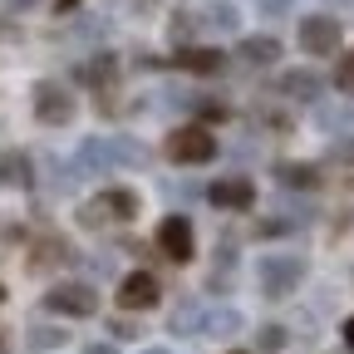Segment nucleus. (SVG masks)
<instances>
[{"label":"nucleus","mask_w":354,"mask_h":354,"mask_svg":"<svg viewBox=\"0 0 354 354\" xmlns=\"http://www.w3.org/2000/svg\"><path fill=\"white\" fill-rule=\"evenodd\" d=\"M256 281H261V295H266V300L295 295L300 281H305V256H295V251H271V256H261V261H256Z\"/></svg>","instance_id":"f257e3e1"},{"label":"nucleus","mask_w":354,"mask_h":354,"mask_svg":"<svg viewBox=\"0 0 354 354\" xmlns=\"http://www.w3.org/2000/svg\"><path fill=\"white\" fill-rule=\"evenodd\" d=\"M167 158L183 162V167H202V162L216 158V138H212L202 123H183V128L167 133Z\"/></svg>","instance_id":"f03ea898"},{"label":"nucleus","mask_w":354,"mask_h":354,"mask_svg":"<svg viewBox=\"0 0 354 354\" xmlns=\"http://www.w3.org/2000/svg\"><path fill=\"white\" fill-rule=\"evenodd\" d=\"M44 310H55V315H69V320H88L99 310V290L88 281H59L44 290Z\"/></svg>","instance_id":"7ed1b4c3"},{"label":"nucleus","mask_w":354,"mask_h":354,"mask_svg":"<svg viewBox=\"0 0 354 354\" xmlns=\"http://www.w3.org/2000/svg\"><path fill=\"white\" fill-rule=\"evenodd\" d=\"M138 216V192H128V187H113L94 202H84L79 207V221L84 227H104V221H133Z\"/></svg>","instance_id":"20e7f679"},{"label":"nucleus","mask_w":354,"mask_h":354,"mask_svg":"<svg viewBox=\"0 0 354 354\" xmlns=\"http://www.w3.org/2000/svg\"><path fill=\"white\" fill-rule=\"evenodd\" d=\"M35 118H39V123H50V128L74 123V94H69V84L39 79V84H35Z\"/></svg>","instance_id":"39448f33"},{"label":"nucleus","mask_w":354,"mask_h":354,"mask_svg":"<svg viewBox=\"0 0 354 354\" xmlns=\"http://www.w3.org/2000/svg\"><path fill=\"white\" fill-rule=\"evenodd\" d=\"M339 39H344V30L335 15H305L300 20V50H310V55H335Z\"/></svg>","instance_id":"423d86ee"},{"label":"nucleus","mask_w":354,"mask_h":354,"mask_svg":"<svg viewBox=\"0 0 354 354\" xmlns=\"http://www.w3.org/2000/svg\"><path fill=\"white\" fill-rule=\"evenodd\" d=\"M158 251H162L167 261H192V251H197L192 221H187V216H162V221H158Z\"/></svg>","instance_id":"0eeeda50"},{"label":"nucleus","mask_w":354,"mask_h":354,"mask_svg":"<svg viewBox=\"0 0 354 354\" xmlns=\"http://www.w3.org/2000/svg\"><path fill=\"white\" fill-rule=\"evenodd\" d=\"M158 300H162V286H158L153 271H133V276L118 281V305L123 310H153Z\"/></svg>","instance_id":"6e6552de"},{"label":"nucleus","mask_w":354,"mask_h":354,"mask_svg":"<svg viewBox=\"0 0 354 354\" xmlns=\"http://www.w3.org/2000/svg\"><path fill=\"white\" fill-rule=\"evenodd\" d=\"M207 202L221 207V212H246L256 202V183L251 177H221V183L207 187Z\"/></svg>","instance_id":"1a4fd4ad"},{"label":"nucleus","mask_w":354,"mask_h":354,"mask_svg":"<svg viewBox=\"0 0 354 354\" xmlns=\"http://www.w3.org/2000/svg\"><path fill=\"white\" fill-rule=\"evenodd\" d=\"M276 88H281L286 99H295V104H320V94H325V79H320L315 69H286Z\"/></svg>","instance_id":"9d476101"},{"label":"nucleus","mask_w":354,"mask_h":354,"mask_svg":"<svg viewBox=\"0 0 354 354\" xmlns=\"http://www.w3.org/2000/svg\"><path fill=\"white\" fill-rule=\"evenodd\" d=\"M113 167V153H109V138H84L79 153H74V172L84 177H104Z\"/></svg>","instance_id":"9b49d317"},{"label":"nucleus","mask_w":354,"mask_h":354,"mask_svg":"<svg viewBox=\"0 0 354 354\" xmlns=\"http://www.w3.org/2000/svg\"><path fill=\"white\" fill-rule=\"evenodd\" d=\"M236 330H241V310H232V305H216L202 315V335H212V339H232Z\"/></svg>","instance_id":"f8f14e48"},{"label":"nucleus","mask_w":354,"mask_h":354,"mask_svg":"<svg viewBox=\"0 0 354 354\" xmlns=\"http://www.w3.org/2000/svg\"><path fill=\"white\" fill-rule=\"evenodd\" d=\"M35 183V162L25 153H0V187H30Z\"/></svg>","instance_id":"ddd939ff"},{"label":"nucleus","mask_w":354,"mask_h":354,"mask_svg":"<svg viewBox=\"0 0 354 354\" xmlns=\"http://www.w3.org/2000/svg\"><path fill=\"white\" fill-rule=\"evenodd\" d=\"M236 55H241L246 64H276V59H281V39H271V35H251V39L236 44Z\"/></svg>","instance_id":"4468645a"},{"label":"nucleus","mask_w":354,"mask_h":354,"mask_svg":"<svg viewBox=\"0 0 354 354\" xmlns=\"http://www.w3.org/2000/svg\"><path fill=\"white\" fill-rule=\"evenodd\" d=\"M197 25H207V30H216V35H236V30H241V15H236V6L216 0V6H207V10L197 15Z\"/></svg>","instance_id":"2eb2a0df"},{"label":"nucleus","mask_w":354,"mask_h":354,"mask_svg":"<svg viewBox=\"0 0 354 354\" xmlns=\"http://www.w3.org/2000/svg\"><path fill=\"white\" fill-rule=\"evenodd\" d=\"M109 153H113L118 167H148V162H153V153H148L138 138H109Z\"/></svg>","instance_id":"dca6fc26"},{"label":"nucleus","mask_w":354,"mask_h":354,"mask_svg":"<svg viewBox=\"0 0 354 354\" xmlns=\"http://www.w3.org/2000/svg\"><path fill=\"white\" fill-rule=\"evenodd\" d=\"M177 64L192 69V74H216L227 59H221V50H177Z\"/></svg>","instance_id":"f3484780"},{"label":"nucleus","mask_w":354,"mask_h":354,"mask_svg":"<svg viewBox=\"0 0 354 354\" xmlns=\"http://www.w3.org/2000/svg\"><path fill=\"white\" fill-rule=\"evenodd\" d=\"M276 183H286V187H315L320 183V172L315 167H305V162H276Z\"/></svg>","instance_id":"a211bd4d"},{"label":"nucleus","mask_w":354,"mask_h":354,"mask_svg":"<svg viewBox=\"0 0 354 354\" xmlns=\"http://www.w3.org/2000/svg\"><path fill=\"white\" fill-rule=\"evenodd\" d=\"M113 74H118L113 55H99V59H88V64L79 69V79H84L88 88H109V84H113Z\"/></svg>","instance_id":"6ab92c4d"},{"label":"nucleus","mask_w":354,"mask_h":354,"mask_svg":"<svg viewBox=\"0 0 354 354\" xmlns=\"http://www.w3.org/2000/svg\"><path fill=\"white\" fill-rule=\"evenodd\" d=\"M202 315H207V310H202L197 300L177 305V310H172V335H202Z\"/></svg>","instance_id":"aec40b11"},{"label":"nucleus","mask_w":354,"mask_h":354,"mask_svg":"<svg viewBox=\"0 0 354 354\" xmlns=\"http://www.w3.org/2000/svg\"><path fill=\"white\" fill-rule=\"evenodd\" d=\"M30 349H59V344H69V330H59V325H30Z\"/></svg>","instance_id":"412c9836"},{"label":"nucleus","mask_w":354,"mask_h":354,"mask_svg":"<svg viewBox=\"0 0 354 354\" xmlns=\"http://www.w3.org/2000/svg\"><path fill=\"white\" fill-rule=\"evenodd\" d=\"M315 118H320L325 133H349V128H354V113H349V109H325V104H320Z\"/></svg>","instance_id":"4be33fe9"},{"label":"nucleus","mask_w":354,"mask_h":354,"mask_svg":"<svg viewBox=\"0 0 354 354\" xmlns=\"http://www.w3.org/2000/svg\"><path fill=\"white\" fill-rule=\"evenodd\" d=\"M55 261H69V251L55 241V236H44L39 246H35V256H30V266H55Z\"/></svg>","instance_id":"5701e85b"},{"label":"nucleus","mask_w":354,"mask_h":354,"mask_svg":"<svg viewBox=\"0 0 354 354\" xmlns=\"http://www.w3.org/2000/svg\"><path fill=\"white\" fill-rule=\"evenodd\" d=\"M335 88L354 99V50H349V55H339V64H335Z\"/></svg>","instance_id":"b1692460"},{"label":"nucleus","mask_w":354,"mask_h":354,"mask_svg":"<svg viewBox=\"0 0 354 354\" xmlns=\"http://www.w3.org/2000/svg\"><path fill=\"white\" fill-rule=\"evenodd\" d=\"M281 344H286V330H281V325H266V330L256 335V349H261V354H276Z\"/></svg>","instance_id":"393cba45"},{"label":"nucleus","mask_w":354,"mask_h":354,"mask_svg":"<svg viewBox=\"0 0 354 354\" xmlns=\"http://www.w3.org/2000/svg\"><path fill=\"white\" fill-rule=\"evenodd\" d=\"M256 6H261V15H286L295 0H256Z\"/></svg>","instance_id":"a878e982"},{"label":"nucleus","mask_w":354,"mask_h":354,"mask_svg":"<svg viewBox=\"0 0 354 354\" xmlns=\"http://www.w3.org/2000/svg\"><path fill=\"white\" fill-rule=\"evenodd\" d=\"M113 335H118V339H133V335H138V325H128V320H113Z\"/></svg>","instance_id":"bb28decb"},{"label":"nucleus","mask_w":354,"mask_h":354,"mask_svg":"<svg viewBox=\"0 0 354 354\" xmlns=\"http://www.w3.org/2000/svg\"><path fill=\"white\" fill-rule=\"evenodd\" d=\"M84 354H118V349H113V344H88Z\"/></svg>","instance_id":"cd10ccee"},{"label":"nucleus","mask_w":354,"mask_h":354,"mask_svg":"<svg viewBox=\"0 0 354 354\" xmlns=\"http://www.w3.org/2000/svg\"><path fill=\"white\" fill-rule=\"evenodd\" d=\"M344 344H349V349H354V315H349V320H344Z\"/></svg>","instance_id":"c85d7f7f"},{"label":"nucleus","mask_w":354,"mask_h":354,"mask_svg":"<svg viewBox=\"0 0 354 354\" xmlns=\"http://www.w3.org/2000/svg\"><path fill=\"white\" fill-rule=\"evenodd\" d=\"M55 6H59V10H74V6H84V0H55Z\"/></svg>","instance_id":"c756f323"},{"label":"nucleus","mask_w":354,"mask_h":354,"mask_svg":"<svg viewBox=\"0 0 354 354\" xmlns=\"http://www.w3.org/2000/svg\"><path fill=\"white\" fill-rule=\"evenodd\" d=\"M10 6H15V10H30V6H35V0H10Z\"/></svg>","instance_id":"7c9ffc66"},{"label":"nucleus","mask_w":354,"mask_h":354,"mask_svg":"<svg viewBox=\"0 0 354 354\" xmlns=\"http://www.w3.org/2000/svg\"><path fill=\"white\" fill-rule=\"evenodd\" d=\"M148 354H167V349H148Z\"/></svg>","instance_id":"2f4dec72"},{"label":"nucleus","mask_w":354,"mask_h":354,"mask_svg":"<svg viewBox=\"0 0 354 354\" xmlns=\"http://www.w3.org/2000/svg\"><path fill=\"white\" fill-rule=\"evenodd\" d=\"M0 35H6V25H0Z\"/></svg>","instance_id":"473e14b6"},{"label":"nucleus","mask_w":354,"mask_h":354,"mask_svg":"<svg viewBox=\"0 0 354 354\" xmlns=\"http://www.w3.org/2000/svg\"><path fill=\"white\" fill-rule=\"evenodd\" d=\"M0 295H6V290H0Z\"/></svg>","instance_id":"72a5a7b5"},{"label":"nucleus","mask_w":354,"mask_h":354,"mask_svg":"<svg viewBox=\"0 0 354 354\" xmlns=\"http://www.w3.org/2000/svg\"><path fill=\"white\" fill-rule=\"evenodd\" d=\"M335 6H339V0H335Z\"/></svg>","instance_id":"f704fd0d"},{"label":"nucleus","mask_w":354,"mask_h":354,"mask_svg":"<svg viewBox=\"0 0 354 354\" xmlns=\"http://www.w3.org/2000/svg\"><path fill=\"white\" fill-rule=\"evenodd\" d=\"M236 354H241V349H236Z\"/></svg>","instance_id":"c9c22d12"}]
</instances>
